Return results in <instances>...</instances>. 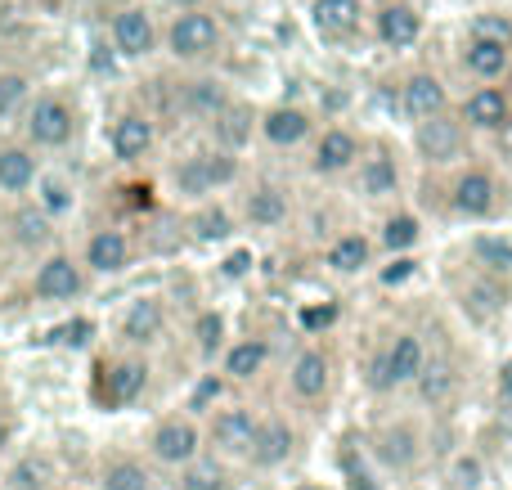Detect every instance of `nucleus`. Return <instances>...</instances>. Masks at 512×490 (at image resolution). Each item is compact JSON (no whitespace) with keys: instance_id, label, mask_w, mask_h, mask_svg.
<instances>
[{"instance_id":"29","label":"nucleus","mask_w":512,"mask_h":490,"mask_svg":"<svg viewBox=\"0 0 512 490\" xmlns=\"http://www.w3.org/2000/svg\"><path fill=\"white\" fill-rule=\"evenodd\" d=\"M450 387H454L450 360H432V365L423 360V369H418V392H423V401L427 405H441L445 396H450Z\"/></svg>"},{"instance_id":"26","label":"nucleus","mask_w":512,"mask_h":490,"mask_svg":"<svg viewBox=\"0 0 512 490\" xmlns=\"http://www.w3.org/2000/svg\"><path fill=\"white\" fill-rule=\"evenodd\" d=\"M328 387V365L319 351H306V356H297V365H292V392L297 396H319Z\"/></svg>"},{"instance_id":"49","label":"nucleus","mask_w":512,"mask_h":490,"mask_svg":"<svg viewBox=\"0 0 512 490\" xmlns=\"http://www.w3.org/2000/svg\"><path fill=\"white\" fill-rule=\"evenodd\" d=\"M409 270H414V261H405V257H400V261H391V266H387V279H391V284H396V279H405Z\"/></svg>"},{"instance_id":"24","label":"nucleus","mask_w":512,"mask_h":490,"mask_svg":"<svg viewBox=\"0 0 512 490\" xmlns=\"http://www.w3.org/2000/svg\"><path fill=\"white\" fill-rule=\"evenodd\" d=\"M252 131V108L248 104H225L221 113H216V140L225 144V149H243V140H248Z\"/></svg>"},{"instance_id":"44","label":"nucleus","mask_w":512,"mask_h":490,"mask_svg":"<svg viewBox=\"0 0 512 490\" xmlns=\"http://www.w3.org/2000/svg\"><path fill=\"white\" fill-rule=\"evenodd\" d=\"M54 338H59V342H72V347H86V342L95 338V324H90V320H72V324H63Z\"/></svg>"},{"instance_id":"50","label":"nucleus","mask_w":512,"mask_h":490,"mask_svg":"<svg viewBox=\"0 0 512 490\" xmlns=\"http://www.w3.org/2000/svg\"><path fill=\"white\" fill-rule=\"evenodd\" d=\"M472 297H477V306H486V311H495V306H499V293H495V288H490V293H486V288H477Z\"/></svg>"},{"instance_id":"35","label":"nucleus","mask_w":512,"mask_h":490,"mask_svg":"<svg viewBox=\"0 0 512 490\" xmlns=\"http://www.w3.org/2000/svg\"><path fill=\"white\" fill-rule=\"evenodd\" d=\"M409 455H414V432H405V428H396V432H387V437L378 441V459L382 464H409Z\"/></svg>"},{"instance_id":"12","label":"nucleus","mask_w":512,"mask_h":490,"mask_svg":"<svg viewBox=\"0 0 512 490\" xmlns=\"http://www.w3.org/2000/svg\"><path fill=\"white\" fill-rule=\"evenodd\" d=\"M248 455H252V464H256V468H279L283 459L292 455V428H288L283 419H270L265 428H256Z\"/></svg>"},{"instance_id":"9","label":"nucleus","mask_w":512,"mask_h":490,"mask_svg":"<svg viewBox=\"0 0 512 490\" xmlns=\"http://www.w3.org/2000/svg\"><path fill=\"white\" fill-rule=\"evenodd\" d=\"M441 108H445V86L432 72H414V77L400 86V113H405L409 122H423V117L441 113Z\"/></svg>"},{"instance_id":"38","label":"nucleus","mask_w":512,"mask_h":490,"mask_svg":"<svg viewBox=\"0 0 512 490\" xmlns=\"http://www.w3.org/2000/svg\"><path fill=\"white\" fill-rule=\"evenodd\" d=\"M414 239H418L414 216H391L387 230H382V243H387V248H414Z\"/></svg>"},{"instance_id":"52","label":"nucleus","mask_w":512,"mask_h":490,"mask_svg":"<svg viewBox=\"0 0 512 490\" xmlns=\"http://www.w3.org/2000/svg\"><path fill=\"white\" fill-rule=\"evenodd\" d=\"M243 266H248V257H234V261H225V275H239Z\"/></svg>"},{"instance_id":"53","label":"nucleus","mask_w":512,"mask_h":490,"mask_svg":"<svg viewBox=\"0 0 512 490\" xmlns=\"http://www.w3.org/2000/svg\"><path fill=\"white\" fill-rule=\"evenodd\" d=\"M5 441H9V419L0 414V446H5Z\"/></svg>"},{"instance_id":"37","label":"nucleus","mask_w":512,"mask_h":490,"mask_svg":"<svg viewBox=\"0 0 512 490\" xmlns=\"http://www.w3.org/2000/svg\"><path fill=\"white\" fill-rule=\"evenodd\" d=\"M194 230L203 234V239H230V230H234V221H230V212H221V207H207V212H198L194 216Z\"/></svg>"},{"instance_id":"19","label":"nucleus","mask_w":512,"mask_h":490,"mask_svg":"<svg viewBox=\"0 0 512 490\" xmlns=\"http://www.w3.org/2000/svg\"><path fill=\"white\" fill-rule=\"evenodd\" d=\"M162 333V306L153 302V297H140V302H131V311L122 315V338L126 342H153Z\"/></svg>"},{"instance_id":"11","label":"nucleus","mask_w":512,"mask_h":490,"mask_svg":"<svg viewBox=\"0 0 512 490\" xmlns=\"http://www.w3.org/2000/svg\"><path fill=\"white\" fill-rule=\"evenodd\" d=\"M81 293V270L72 266V257H50L36 270V297L45 302H68Z\"/></svg>"},{"instance_id":"51","label":"nucleus","mask_w":512,"mask_h":490,"mask_svg":"<svg viewBox=\"0 0 512 490\" xmlns=\"http://www.w3.org/2000/svg\"><path fill=\"white\" fill-rule=\"evenodd\" d=\"M499 387H504V396H508V401H512V360H508V365H504V378H499Z\"/></svg>"},{"instance_id":"23","label":"nucleus","mask_w":512,"mask_h":490,"mask_svg":"<svg viewBox=\"0 0 512 490\" xmlns=\"http://www.w3.org/2000/svg\"><path fill=\"white\" fill-rule=\"evenodd\" d=\"M225 104H230V90H225L216 77L189 81V86H185V108H189V113H198V117H216Z\"/></svg>"},{"instance_id":"5","label":"nucleus","mask_w":512,"mask_h":490,"mask_svg":"<svg viewBox=\"0 0 512 490\" xmlns=\"http://www.w3.org/2000/svg\"><path fill=\"white\" fill-rule=\"evenodd\" d=\"M512 122V99L499 86H477L463 99V126H477V131H504Z\"/></svg>"},{"instance_id":"39","label":"nucleus","mask_w":512,"mask_h":490,"mask_svg":"<svg viewBox=\"0 0 512 490\" xmlns=\"http://www.w3.org/2000/svg\"><path fill=\"white\" fill-rule=\"evenodd\" d=\"M14 490H50V468L27 459V464L14 473Z\"/></svg>"},{"instance_id":"8","label":"nucleus","mask_w":512,"mask_h":490,"mask_svg":"<svg viewBox=\"0 0 512 490\" xmlns=\"http://www.w3.org/2000/svg\"><path fill=\"white\" fill-rule=\"evenodd\" d=\"M225 180H234V153H203V158H189L185 167H180V189L185 194H207V189L225 185Z\"/></svg>"},{"instance_id":"48","label":"nucleus","mask_w":512,"mask_h":490,"mask_svg":"<svg viewBox=\"0 0 512 490\" xmlns=\"http://www.w3.org/2000/svg\"><path fill=\"white\" fill-rule=\"evenodd\" d=\"M373 387H378V392H387V387H396V383H391L387 356H378V360H373Z\"/></svg>"},{"instance_id":"15","label":"nucleus","mask_w":512,"mask_h":490,"mask_svg":"<svg viewBox=\"0 0 512 490\" xmlns=\"http://www.w3.org/2000/svg\"><path fill=\"white\" fill-rule=\"evenodd\" d=\"M153 455L162 464H185V459L198 455V432L189 423H162L158 437H153Z\"/></svg>"},{"instance_id":"33","label":"nucleus","mask_w":512,"mask_h":490,"mask_svg":"<svg viewBox=\"0 0 512 490\" xmlns=\"http://www.w3.org/2000/svg\"><path fill=\"white\" fill-rule=\"evenodd\" d=\"M328 261H333L337 270H360L364 261H369V243H364L360 234H346V239H337V243H333Z\"/></svg>"},{"instance_id":"36","label":"nucleus","mask_w":512,"mask_h":490,"mask_svg":"<svg viewBox=\"0 0 512 490\" xmlns=\"http://www.w3.org/2000/svg\"><path fill=\"white\" fill-rule=\"evenodd\" d=\"M104 490H149V477L140 464H113L104 473Z\"/></svg>"},{"instance_id":"21","label":"nucleus","mask_w":512,"mask_h":490,"mask_svg":"<svg viewBox=\"0 0 512 490\" xmlns=\"http://www.w3.org/2000/svg\"><path fill=\"white\" fill-rule=\"evenodd\" d=\"M86 261H90V270H99V275H113V270L126 266V239L117 230H99L95 239L86 243Z\"/></svg>"},{"instance_id":"34","label":"nucleus","mask_w":512,"mask_h":490,"mask_svg":"<svg viewBox=\"0 0 512 490\" xmlns=\"http://www.w3.org/2000/svg\"><path fill=\"white\" fill-rule=\"evenodd\" d=\"M360 185H364V194H391V189H396V162H391V158H373L369 167H364Z\"/></svg>"},{"instance_id":"55","label":"nucleus","mask_w":512,"mask_h":490,"mask_svg":"<svg viewBox=\"0 0 512 490\" xmlns=\"http://www.w3.org/2000/svg\"><path fill=\"white\" fill-rule=\"evenodd\" d=\"M45 5H68V0H45Z\"/></svg>"},{"instance_id":"7","label":"nucleus","mask_w":512,"mask_h":490,"mask_svg":"<svg viewBox=\"0 0 512 490\" xmlns=\"http://www.w3.org/2000/svg\"><path fill=\"white\" fill-rule=\"evenodd\" d=\"M360 18H364L360 0H315V5H310V23H315V32L328 36V41H346V36H355Z\"/></svg>"},{"instance_id":"45","label":"nucleus","mask_w":512,"mask_h":490,"mask_svg":"<svg viewBox=\"0 0 512 490\" xmlns=\"http://www.w3.org/2000/svg\"><path fill=\"white\" fill-rule=\"evenodd\" d=\"M472 36H490V41H504V45H512V27H508V23H499V18H477Z\"/></svg>"},{"instance_id":"10","label":"nucleus","mask_w":512,"mask_h":490,"mask_svg":"<svg viewBox=\"0 0 512 490\" xmlns=\"http://www.w3.org/2000/svg\"><path fill=\"white\" fill-rule=\"evenodd\" d=\"M310 113L306 108H292V104H283V108H270V113L261 117V135L270 144H279V149H292V144H301L310 135Z\"/></svg>"},{"instance_id":"54","label":"nucleus","mask_w":512,"mask_h":490,"mask_svg":"<svg viewBox=\"0 0 512 490\" xmlns=\"http://www.w3.org/2000/svg\"><path fill=\"white\" fill-rule=\"evenodd\" d=\"M176 9H194V5H203V0H171Z\"/></svg>"},{"instance_id":"41","label":"nucleus","mask_w":512,"mask_h":490,"mask_svg":"<svg viewBox=\"0 0 512 490\" xmlns=\"http://www.w3.org/2000/svg\"><path fill=\"white\" fill-rule=\"evenodd\" d=\"M477 257L486 261V266H495V270L512 266V248H508V243H499V239H481L477 243Z\"/></svg>"},{"instance_id":"13","label":"nucleus","mask_w":512,"mask_h":490,"mask_svg":"<svg viewBox=\"0 0 512 490\" xmlns=\"http://www.w3.org/2000/svg\"><path fill=\"white\" fill-rule=\"evenodd\" d=\"M153 149V122L140 113H122L113 122V153L117 158H144V153Z\"/></svg>"},{"instance_id":"25","label":"nucleus","mask_w":512,"mask_h":490,"mask_svg":"<svg viewBox=\"0 0 512 490\" xmlns=\"http://www.w3.org/2000/svg\"><path fill=\"white\" fill-rule=\"evenodd\" d=\"M9 225H14V239L23 243V248H41V243H50V234H54L45 207H18Z\"/></svg>"},{"instance_id":"32","label":"nucleus","mask_w":512,"mask_h":490,"mask_svg":"<svg viewBox=\"0 0 512 490\" xmlns=\"http://www.w3.org/2000/svg\"><path fill=\"white\" fill-rule=\"evenodd\" d=\"M27 95H32V77L0 68V117H14L27 104Z\"/></svg>"},{"instance_id":"1","label":"nucleus","mask_w":512,"mask_h":490,"mask_svg":"<svg viewBox=\"0 0 512 490\" xmlns=\"http://www.w3.org/2000/svg\"><path fill=\"white\" fill-rule=\"evenodd\" d=\"M221 45V23H216L212 14H207L203 5L185 9V14L171 18L167 27V50L176 54V59L194 63V59H207V54Z\"/></svg>"},{"instance_id":"16","label":"nucleus","mask_w":512,"mask_h":490,"mask_svg":"<svg viewBox=\"0 0 512 490\" xmlns=\"http://www.w3.org/2000/svg\"><path fill=\"white\" fill-rule=\"evenodd\" d=\"M355 153H360V144H355L351 131H342V126H333V131L319 135V149H315V167L324 171V176H333V171L351 167Z\"/></svg>"},{"instance_id":"3","label":"nucleus","mask_w":512,"mask_h":490,"mask_svg":"<svg viewBox=\"0 0 512 490\" xmlns=\"http://www.w3.org/2000/svg\"><path fill=\"white\" fill-rule=\"evenodd\" d=\"M108 41H113V54H122V59H144V54L158 50V23H153L149 9L126 5L113 14Z\"/></svg>"},{"instance_id":"22","label":"nucleus","mask_w":512,"mask_h":490,"mask_svg":"<svg viewBox=\"0 0 512 490\" xmlns=\"http://www.w3.org/2000/svg\"><path fill=\"white\" fill-rule=\"evenodd\" d=\"M387 369H391V383H414L418 369H423V342L414 333L396 338V347L387 351Z\"/></svg>"},{"instance_id":"31","label":"nucleus","mask_w":512,"mask_h":490,"mask_svg":"<svg viewBox=\"0 0 512 490\" xmlns=\"http://www.w3.org/2000/svg\"><path fill=\"white\" fill-rule=\"evenodd\" d=\"M248 216H252L256 225H279L283 216H288V203H283V194L274 185H261L248 198Z\"/></svg>"},{"instance_id":"20","label":"nucleus","mask_w":512,"mask_h":490,"mask_svg":"<svg viewBox=\"0 0 512 490\" xmlns=\"http://www.w3.org/2000/svg\"><path fill=\"white\" fill-rule=\"evenodd\" d=\"M212 437H216V446H221V450L248 455V446H252V437H256V423H252L248 410H225L221 419H216Z\"/></svg>"},{"instance_id":"43","label":"nucleus","mask_w":512,"mask_h":490,"mask_svg":"<svg viewBox=\"0 0 512 490\" xmlns=\"http://www.w3.org/2000/svg\"><path fill=\"white\" fill-rule=\"evenodd\" d=\"M72 198H68V185H59V180H41V207L45 212H63Z\"/></svg>"},{"instance_id":"17","label":"nucleus","mask_w":512,"mask_h":490,"mask_svg":"<svg viewBox=\"0 0 512 490\" xmlns=\"http://www.w3.org/2000/svg\"><path fill=\"white\" fill-rule=\"evenodd\" d=\"M454 207L463 216H486L495 207V180L486 171H468V176L454 185Z\"/></svg>"},{"instance_id":"18","label":"nucleus","mask_w":512,"mask_h":490,"mask_svg":"<svg viewBox=\"0 0 512 490\" xmlns=\"http://www.w3.org/2000/svg\"><path fill=\"white\" fill-rule=\"evenodd\" d=\"M508 50L512 45L504 41H490V36H472L468 41V68L477 72L481 81H495L508 72Z\"/></svg>"},{"instance_id":"28","label":"nucleus","mask_w":512,"mask_h":490,"mask_svg":"<svg viewBox=\"0 0 512 490\" xmlns=\"http://www.w3.org/2000/svg\"><path fill=\"white\" fill-rule=\"evenodd\" d=\"M144 374H149V369H144L140 360H126V365H113V369H108V401H113V405L135 401V396L144 392Z\"/></svg>"},{"instance_id":"47","label":"nucleus","mask_w":512,"mask_h":490,"mask_svg":"<svg viewBox=\"0 0 512 490\" xmlns=\"http://www.w3.org/2000/svg\"><path fill=\"white\" fill-rule=\"evenodd\" d=\"M333 315H337V306H315V311H301V324L306 329H324V324H333Z\"/></svg>"},{"instance_id":"27","label":"nucleus","mask_w":512,"mask_h":490,"mask_svg":"<svg viewBox=\"0 0 512 490\" xmlns=\"http://www.w3.org/2000/svg\"><path fill=\"white\" fill-rule=\"evenodd\" d=\"M230 486V473H225L216 459H185V473H180V490H225Z\"/></svg>"},{"instance_id":"56","label":"nucleus","mask_w":512,"mask_h":490,"mask_svg":"<svg viewBox=\"0 0 512 490\" xmlns=\"http://www.w3.org/2000/svg\"><path fill=\"white\" fill-rule=\"evenodd\" d=\"M297 490H319V486H310V482H306V486H297Z\"/></svg>"},{"instance_id":"30","label":"nucleus","mask_w":512,"mask_h":490,"mask_svg":"<svg viewBox=\"0 0 512 490\" xmlns=\"http://www.w3.org/2000/svg\"><path fill=\"white\" fill-rule=\"evenodd\" d=\"M265 360H270L265 342H234L230 356H225V369H230L234 378H252V374H261Z\"/></svg>"},{"instance_id":"40","label":"nucleus","mask_w":512,"mask_h":490,"mask_svg":"<svg viewBox=\"0 0 512 490\" xmlns=\"http://www.w3.org/2000/svg\"><path fill=\"white\" fill-rule=\"evenodd\" d=\"M221 333H225L221 315H212V311H207L203 320H198V342H203V351H207V356H216V351H221Z\"/></svg>"},{"instance_id":"14","label":"nucleus","mask_w":512,"mask_h":490,"mask_svg":"<svg viewBox=\"0 0 512 490\" xmlns=\"http://www.w3.org/2000/svg\"><path fill=\"white\" fill-rule=\"evenodd\" d=\"M36 185V158L27 144H5L0 149V189L5 194H27Z\"/></svg>"},{"instance_id":"42","label":"nucleus","mask_w":512,"mask_h":490,"mask_svg":"<svg viewBox=\"0 0 512 490\" xmlns=\"http://www.w3.org/2000/svg\"><path fill=\"white\" fill-rule=\"evenodd\" d=\"M342 468H346V477H351V490H378L369 482V473H364V464H360V455H355L351 446L342 450Z\"/></svg>"},{"instance_id":"2","label":"nucleus","mask_w":512,"mask_h":490,"mask_svg":"<svg viewBox=\"0 0 512 490\" xmlns=\"http://www.w3.org/2000/svg\"><path fill=\"white\" fill-rule=\"evenodd\" d=\"M27 140L36 144V149H63V144L72 140V131H77V113H72L68 99L59 95H41L27 104Z\"/></svg>"},{"instance_id":"4","label":"nucleus","mask_w":512,"mask_h":490,"mask_svg":"<svg viewBox=\"0 0 512 490\" xmlns=\"http://www.w3.org/2000/svg\"><path fill=\"white\" fill-rule=\"evenodd\" d=\"M414 144H418V153H423L427 162H454L463 153V122L441 108V113H432V117L418 122Z\"/></svg>"},{"instance_id":"6","label":"nucleus","mask_w":512,"mask_h":490,"mask_svg":"<svg viewBox=\"0 0 512 490\" xmlns=\"http://www.w3.org/2000/svg\"><path fill=\"white\" fill-rule=\"evenodd\" d=\"M423 36V14L405 0H391V5L378 9V41L391 45V50H409V45Z\"/></svg>"},{"instance_id":"46","label":"nucleus","mask_w":512,"mask_h":490,"mask_svg":"<svg viewBox=\"0 0 512 490\" xmlns=\"http://www.w3.org/2000/svg\"><path fill=\"white\" fill-rule=\"evenodd\" d=\"M477 482H481V464H477V459H463V464L454 468V486H459V490H477Z\"/></svg>"}]
</instances>
